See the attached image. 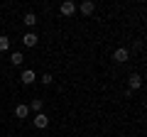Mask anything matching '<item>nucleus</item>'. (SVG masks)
Returning <instances> with one entry per match:
<instances>
[{
  "label": "nucleus",
  "mask_w": 147,
  "mask_h": 137,
  "mask_svg": "<svg viewBox=\"0 0 147 137\" xmlns=\"http://www.w3.org/2000/svg\"><path fill=\"white\" fill-rule=\"evenodd\" d=\"M22 61H25V54L22 52H12L10 54V64L12 66H22Z\"/></svg>",
  "instance_id": "nucleus-9"
},
{
  "label": "nucleus",
  "mask_w": 147,
  "mask_h": 137,
  "mask_svg": "<svg viewBox=\"0 0 147 137\" xmlns=\"http://www.w3.org/2000/svg\"><path fill=\"white\" fill-rule=\"evenodd\" d=\"M34 127H37V130L49 127V115H47V113H37V115H34Z\"/></svg>",
  "instance_id": "nucleus-3"
},
{
  "label": "nucleus",
  "mask_w": 147,
  "mask_h": 137,
  "mask_svg": "<svg viewBox=\"0 0 147 137\" xmlns=\"http://www.w3.org/2000/svg\"><path fill=\"white\" fill-rule=\"evenodd\" d=\"M140 86H142V76L140 74H130V79H127V91L132 93V91H137Z\"/></svg>",
  "instance_id": "nucleus-4"
},
{
  "label": "nucleus",
  "mask_w": 147,
  "mask_h": 137,
  "mask_svg": "<svg viewBox=\"0 0 147 137\" xmlns=\"http://www.w3.org/2000/svg\"><path fill=\"white\" fill-rule=\"evenodd\" d=\"M20 81H22L25 86H32V83L37 81V74L32 71V68H25V71H22V76H20Z\"/></svg>",
  "instance_id": "nucleus-5"
},
{
  "label": "nucleus",
  "mask_w": 147,
  "mask_h": 137,
  "mask_svg": "<svg viewBox=\"0 0 147 137\" xmlns=\"http://www.w3.org/2000/svg\"><path fill=\"white\" fill-rule=\"evenodd\" d=\"M37 42H39V37H37L34 32H27L25 37H22V44L25 47H37Z\"/></svg>",
  "instance_id": "nucleus-7"
},
{
  "label": "nucleus",
  "mask_w": 147,
  "mask_h": 137,
  "mask_svg": "<svg viewBox=\"0 0 147 137\" xmlns=\"http://www.w3.org/2000/svg\"><path fill=\"white\" fill-rule=\"evenodd\" d=\"M76 10H81V15L88 17V15L96 12V3H93V0H86V3H81V7H76Z\"/></svg>",
  "instance_id": "nucleus-6"
},
{
  "label": "nucleus",
  "mask_w": 147,
  "mask_h": 137,
  "mask_svg": "<svg viewBox=\"0 0 147 137\" xmlns=\"http://www.w3.org/2000/svg\"><path fill=\"white\" fill-rule=\"evenodd\" d=\"M7 49H10V37L0 34V52H7Z\"/></svg>",
  "instance_id": "nucleus-12"
},
{
  "label": "nucleus",
  "mask_w": 147,
  "mask_h": 137,
  "mask_svg": "<svg viewBox=\"0 0 147 137\" xmlns=\"http://www.w3.org/2000/svg\"><path fill=\"white\" fill-rule=\"evenodd\" d=\"M127 59H130V52H127L125 47H118L115 52H113V61H118V64H125Z\"/></svg>",
  "instance_id": "nucleus-2"
},
{
  "label": "nucleus",
  "mask_w": 147,
  "mask_h": 137,
  "mask_svg": "<svg viewBox=\"0 0 147 137\" xmlns=\"http://www.w3.org/2000/svg\"><path fill=\"white\" fill-rule=\"evenodd\" d=\"M39 81H42L44 86H52V83H54V76H52V74H42V76H39Z\"/></svg>",
  "instance_id": "nucleus-13"
},
{
  "label": "nucleus",
  "mask_w": 147,
  "mask_h": 137,
  "mask_svg": "<svg viewBox=\"0 0 147 137\" xmlns=\"http://www.w3.org/2000/svg\"><path fill=\"white\" fill-rule=\"evenodd\" d=\"M59 12H61L64 17H74V15H76V3H71V0H64L61 7H59Z\"/></svg>",
  "instance_id": "nucleus-1"
},
{
  "label": "nucleus",
  "mask_w": 147,
  "mask_h": 137,
  "mask_svg": "<svg viewBox=\"0 0 147 137\" xmlns=\"http://www.w3.org/2000/svg\"><path fill=\"white\" fill-rule=\"evenodd\" d=\"M22 22H25V25H27V27H34V25H37V22H39V17H37V15H34V12H27V15H25V17H22Z\"/></svg>",
  "instance_id": "nucleus-10"
},
{
  "label": "nucleus",
  "mask_w": 147,
  "mask_h": 137,
  "mask_svg": "<svg viewBox=\"0 0 147 137\" xmlns=\"http://www.w3.org/2000/svg\"><path fill=\"white\" fill-rule=\"evenodd\" d=\"M27 115H30V108H27L25 103H20V105H15V118H17V120H25Z\"/></svg>",
  "instance_id": "nucleus-8"
},
{
  "label": "nucleus",
  "mask_w": 147,
  "mask_h": 137,
  "mask_svg": "<svg viewBox=\"0 0 147 137\" xmlns=\"http://www.w3.org/2000/svg\"><path fill=\"white\" fill-rule=\"evenodd\" d=\"M27 108L34 110V115H37V113H42V98H32V103H30Z\"/></svg>",
  "instance_id": "nucleus-11"
}]
</instances>
